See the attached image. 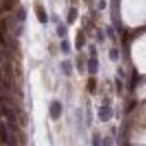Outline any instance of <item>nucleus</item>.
Returning a JSON list of instances; mask_svg holds the SVG:
<instances>
[{
  "label": "nucleus",
  "mask_w": 146,
  "mask_h": 146,
  "mask_svg": "<svg viewBox=\"0 0 146 146\" xmlns=\"http://www.w3.org/2000/svg\"><path fill=\"white\" fill-rule=\"evenodd\" d=\"M49 112H50V116H52L53 120H57L60 116H61V112H62V106L58 100H54L50 104V108H49Z\"/></svg>",
  "instance_id": "f257e3e1"
},
{
  "label": "nucleus",
  "mask_w": 146,
  "mask_h": 146,
  "mask_svg": "<svg viewBox=\"0 0 146 146\" xmlns=\"http://www.w3.org/2000/svg\"><path fill=\"white\" fill-rule=\"evenodd\" d=\"M98 115H99V119L102 120V122H108V120L112 118L114 112H112V108H111L108 104H104L100 107L99 114Z\"/></svg>",
  "instance_id": "f03ea898"
},
{
  "label": "nucleus",
  "mask_w": 146,
  "mask_h": 146,
  "mask_svg": "<svg viewBox=\"0 0 146 146\" xmlns=\"http://www.w3.org/2000/svg\"><path fill=\"white\" fill-rule=\"evenodd\" d=\"M35 14H36V18H38V21L41 22V23H47L49 21V18H47V14L45 8L42 7V5H35Z\"/></svg>",
  "instance_id": "7ed1b4c3"
},
{
  "label": "nucleus",
  "mask_w": 146,
  "mask_h": 146,
  "mask_svg": "<svg viewBox=\"0 0 146 146\" xmlns=\"http://www.w3.org/2000/svg\"><path fill=\"white\" fill-rule=\"evenodd\" d=\"M99 72V61L96 57L89 58L88 61V73L89 74H96Z\"/></svg>",
  "instance_id": "20e7f679"
},
{
  "label": "nucleus",
  "mask_w": 146,
  "mask_h": 146,
  "mask_svg": "<svg viewBox=\"0 0 146 146\" xmlns=\"http://www.w3.org/2000/svg\"><path fill=\"white\" fill-rule=\"evenodd\" d=\"M84 45H85V35L81 30H78L77 35H76V50H81Z\"/></svg>",
  "instance_id": "39448f33"
},
{
  "label": "nucleus",
  "mask_w": 146,
  "mask_h": 146,
  "mask_svg": "<svg viewBox=\"0 0 146 146\" xmlns=\"http://www.w3.org/2000/svg\"><path fill=\"white\" fill-rule=\"evenodd\" d=\"M77 16H78V10L76 8V7H72V8L69 10V12H68V18H66V21H68L69 25L74 23V21L77 19Z\"/></svg>",
  "instance_id": "423d86ee"
},
{
  "label": "nucleus",
  "mask_w": 146,
  "mask_h": 146,
  "mask_svg": "<svg viewBox=\"0 0 146 146\" xmlns=\"http://www.w3.org/2000/svg\"><path fill=\"white\" fill-rule=\"evenodd\" d=\"M3 114H4V116L7 118V120L10 122V123H14L15 122V114L11 111L10 108H7V107H3Z\"/></svg>",
  "instance_id": "0eeeda50"
},
{
  "label": "nucleus",
  "mask_w": 146,
  "mask_h": 146,
  "mask_svg": "<svg viewBox=\"0 0 146 146\" xmlns=\"http://www.w3.org/2000/svg\"><path fill=\"white\" fill-rule=\"evenodd\" d=\"M61 69H62V72L65 73V76H72V65H70L69 61L61 62Z\"/></svg>",
  "instance_id": "6e6552de"
},
{
  "label": "nucleus",
  "mask_w": 146,
  "mask_h": 146,
  "mask_svg": "<svg viewBox=\"0 0 146 146\" xmlns=\"http://www.w3.org/2000/svg\"><path fill=\"white\" fill-rule=\"evenodd\" d=\"M0 139L3 142H7L8 141V134H7V127L5 125H0Z\"/></svg>",
  "instance_id": "1a4fd4ad"
},
{
  "label": "nucleus",
  "mask_w": 146,
  "mask_h": 146,
  "mask_svg": "<svg viewBox=\"0 0 146 146\" xmlns=\"http://www.w3.org/2000/svg\"><path fill=\"white\" fill-rule=\"evenodd\" d=\"M92 125V111H91V103L87 102V126L91 127Z\"/></svg>",
  "instance_id": "9d476101"
},
{
  "label": "nucleus",
  "mask_w": 146,
  "mask_h": 146,
  "mask_svg": "<svg viewBox=\"0 0 146 146\" xmlns=\"http://www.w3.org/2000/svg\"><path fill=\"white\" fill-rule=\"evenodd\" d=\"M96 91V80L94 77H89L88 78V92L89 94H94Z\"/></svg>",
  "instance_id": "9b49d317"
},
{
  "label": "nucleus",
  "mask_w": 146,
  "mask_h": 146,
  "mask_svg": "<svg viewBox=\"0 0 146 146\" xmlns=\"http://www.w3.org/2000/svg\"><path fill=\"white\" fill-rule=\"evenodd\" d=\"M108 56H110V60H111V61H114V62L119 60V52H118L116 49H111Z\"/></svg>",
  "instance_id": "f8f14e48"
},
{
  "label": "nucleus",
  "mask_w": 146,
  "mask_h": 146,
  "mask_svg": "<svg viewBox=\"0 0 146 146\" xmlns=\"http://www.w3.org/2000/svg\"><path fill=\"white\" fill-rule=\"evenodd\" d=\"M57 35L60 38H62V36L66 35V27L64 26V25H58L57 26Z\"/></svg>",
  "instance_id": "ddd939ff"
},
{
  "label": "nucleus",
  "mask_w": 146,
  "mask_h": 146,
  "mask_svg": "<svg viewBox=\"0 0 146 146\" xmlns=\"http://www.w3.org/2000/svg\"><path fill=\"white\" fill-rule=\"evenodd\" d=\"M18 21H21V22H25L26 21V16H27V14H26V10L25 8H19L18 10Z\"/></svg>",
  "instance_id": "4468645a"
},
{
  "label": "nucleus",
  "mask_w": 146,
  "mask_h": 146,
  "mask_svg": "<svg viewBox=\"0 0 146 146\" xmlns=\"http://www.w3.org/2000/svg\"><path fill=\"white\" fill-rule=\"evenodd\" d=\"M61 50H62L65 54H68L70 52V46H69V42L68 41H62L61 42Z\"/></svg>",
  "instance_id": "2eb2a0df"
},
{
  "label": "nucleus",
  "mask_w": 146,
  "mask_h": 146,
  "mask_svg": "<svg viewBox=\"0 0 146 146\" xmlns=\"http://www.w3.org/2000/svg\"><path fill=\"white\" fill-rule=\"evenodd\" d=\"M102 142H100V134L99 133H95L94 135H92V145L95 146H99Z\"/></svg>",
  "instance_id": "dca6fc26"
},
{
  "label": "nucleus",
  "mask_w": 146,
  "mask_h": 146,
  "mask_svg": "<svg viewBox=\"0 0 146 146\" xmlns=\"http://www.w3.org/2000/svg\"><path fill=\"white\" fill-rule=\"evenodd\" d=\"M137 80H138V74H137V72L134 70V73H133V78H131V87H130V91H134V88H135Z\"/></svg>",
  "instance_id": "f3484780"
},
{
  "label": "nucleus",
  "mask_w": 146,
  "mask_h": 146,
  "mask_svg": "<svg viewBox=\"0 0 146 146\" xmlns=\"http://www.w3.org/2000/svg\"><path fill=\"white\" fill-rule=\"evenodd\" d=\"M107 35L111 38V39H115V34H114V29L111 26H108L107 27Z\"/></svg>",
  "instance_id": "a211bd4d"
},
{
  "label": "nucleus",
  "mask_w": 146,
  "mask_h": 146,
  "mask_svg": "<svg viewBox=\"0 0 146 146\" xmlns=\"http://www.w3.org/2000/svg\"><path fill=\"white\" fill-rule=\"evenodd\" d=\"M115 84H116V89H118V92L122 91V81H120L119 78H115Z\"/></svg>",
  "instance_id": "6ab92c4d"
},
{
  "label": "nucleus",
  "mask_w": 146,
  "mask_h": 146,
  "mask_svg": "<svg viewBox=\"0 0 146 146\" xmlns=\"http://www.w3.org/2000/svg\"><path fill=\"white\" fill-rule=\"evenodd\" d=\"M89 53H91V56H92V57L96 56V47H95L94 45H91V46H89Z\"/></svg>",
  "instance_id": "aec40b11"
},
{
  "label": "nucleus",
  "mask_w": 146,
  "mask_h": 146,
  "mask_svg": "<svg viewBox=\"0 0 146 146\" xmlns=\"http://www.w3.org/2000/svg\"><path fill=\"white\" fill-rule=\"evenodd\" d=\"M98 41H99V42L104 41V36H103V31H102V30H99V31H98Z\"/></svg>",
  "instance_id": "412c9836"
},
{
  "label": "nucleus",
  "mask_w": 146,
  "mask_h": 146,
  "mask_svg": "<svg viewBox=\"0 0 146 146\" xmlns=\"http://www.w3.org/2000/svg\"><path fill=\"white\" fill-rule=\"evenodd\" d=\"M106 8V1L104 0H100L99 1V10H104Z\"/></svg>",
  "instance_id": "4be33fe9"
},
{
  "label": "nucleus",
  "mask_w": 146,
  "mask_h": 146,
  "mask_svg": "<svg viewBox=\"0 0 146 146\" xmlns=\"http://www.w3.org/2000/svg\"><path fill=\"white\" fill-rule=\"evenodd\" d=\"M106 141H103V143H104V145H110V143H111V141H110V138H104Z\"/></svg>",
  "instance_id": "5701e85b"
},
{
  "label": "nucleus",
  "mask_w": 146,
  "mask_h": 146,
  "mask_svg": "<svg viewBox=\"0 0 146 146\" xmlns=\"http://www.w3.org/2000/svg\"><path fill=\"white\" fill-rule=\"evenodd\" d=\"M135 104H137L135 102H133V103H131V104H130V107H129V111H131V110L134 108V106H135Z\"/></svg>",
  "instance_id": "b1692460"
},
{
  "label": "nucleus",
  "mask_w": 146,
  "mask_h": 146,
  "mask_svg": "<svg viewBox=\"0 0 146 146\" xmlns=\"http://www.w3.org/2000/svg\"><path fill=\"white\" fill-rule=\"evenodd\" d=\"M0 43L5 45V41H4V38H3V35H1V34H0Z\"/></svg>",
  "instance_id": "393cba45"
}]
</instances>
